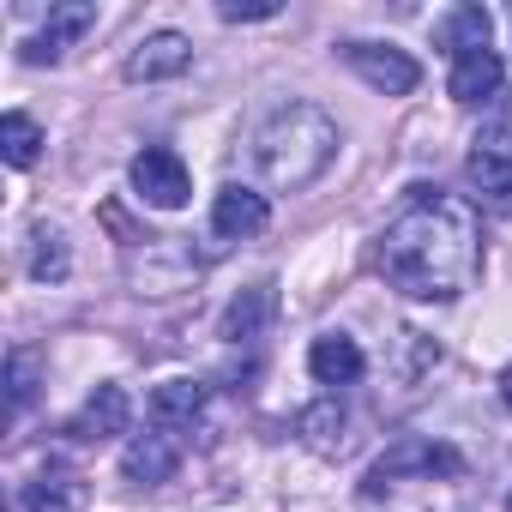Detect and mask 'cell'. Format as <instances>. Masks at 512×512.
<instances>
[{
	"label": "cell",
	"mask_w": 512,
	"mask_h": 512,
	"mask_svg": "<svg viewBox=\"0 0 512 512\" xmlns=\"http://www.w3.org/2000/svg\"><path fill=\"white\" fill-rule=\"evenodd\" d=\"M380 278L410 302H458L482 278V211L458 193L416 187L374 241Z\"/></svg>",
	"instance_id": "1"
},
{
	"label": "cell",
	"mask_w": 512,
	"mask_h": 512,
	"mask_svg": "<svg viewBox=\"0 0 512 512\" xmlns=\"http://www.w3.org/2000/svg\"><path fill=\"white\" fill-rule=\"evenodd\" d=\"M338 145V121L320 103H278L253 127V169L272 193H302L332 169Z\"/></svg>",
	"instance_id": "2"
},
{
	"label": "cell",
	"mask_w": 512,
	"mask_h": 512,
	"mask_svg": "<svg viewBox=\"0 0 512 512\" xmlns=\"http://www.w3.org/2000/svg\"><path fill=\"white\" fill-rule=\"evenodd\" d=\"M404 476H464V458H458V446H446V440H428V434H404V440H392L380 458H374V470H368V494H380V488H392V482H404Z\"/></svg>",
	"instance_id": "3"
},
{
	"label": "cell",
	"mask_w": 512,
	"mask_h": 512,
	"mask_svg": "<svg viewBox=\"0 0 512 512\" xmlns=\"http://www.w3.org/2000/svg\"><path fill=\"white\" fill-rule=\"evenodd\" d=\"M127 181H133V193H139L145 205H157V211H181V205L193 199V175H187V163H181L169 145H145V151L127 163Z\"/></svg>",
	"instance_id": "4"
},
{
	"label": "cell",
	"mask_w": 512,
	"mask_h": 512,
	"mask_svg": "<svg viewBox=\"0 0 512 512\" xmlns=\"http://www.w3.org/2000/svg\"><path fill=\"white\" fill-rule=\"evenodd\" d=\"M464 181L482 205H512V127H488L470 139Z\"/></svg>",
	"instance_id": "5"
},
{
	"label": "cell",
	"mask_w": 512,
	"mask_h": 512,
	"mask_svg": "<svg viewBox=\"0 0 512 512\" xmlns=\"http://www.w3.org/2000/svg\"><path fill=\"white\" fill-rule=\"evenodd\" d=\"M338 55H344V67H350L356 79H368V85L386 91V97H410V91L422 85V67H416L404 49H392V43H344Z\"/></svg>",
	"instance_id": "6"
},
{
	"label": "cell",
	"mask_w": 512,
	"mask_h": 512,
	"mask_svg": "<svg viewBox=\"0 0 512 512\" xmlns=\"http://www.w3.org/2000/svg\"><path fill=\"white\" fill-rule=\"evenodd\" d=\"M85 31H97V7H91V0H61V7H49V25L25 43V61L31 67H55Z\"/></svg>",
	"instance_id": "7"
},
{
	"label": "cell",
	"mask_w": 512,
	"mask_h": 512,
	"mask_svg": "<svg viewBox=\"0 0 512 512\" xmlns=\"http://www.w3.org/2000/svg\"><path fill=\"white\" fill-rule=\"evenodd\" d=\"M193 67V43L181 31H151L133 55H127V85H163V79H181Z\"/></svg>",
	"instance_id": "8"
},
{
	"label": "cell",
	"mask_w": 512,
	"mask_h": 512,
	"mask_svg": "<svg viewBox=\"0 0 512 512\" xmlns=\"http://www.w3.org/2000/svg\"><path fill=\"white\" fill-rule=\"evenodd\" d=\"M266 223H272L266 193H253V187H241V181H229V187L211 199V235H217V241H247V235H260Z\"/></svg>",
	"instance_id": "9"
},
{
	"label": "cell",
	"mask_w": 512,
	"mask_h": 512,
	"mask_svg": "<svg viewBox=\"0 0 512 512\" xmlns=\"http://www.w3.org/2000/svg\"><path fill=\"white\" fill-rule=\"evenodd\" d=\"M85 500H91L85 476H79L73 464H61V458H49V464L25 482V494H19L25 512H85Z\"/></svg>",
	"instance_id": "10"
},
{
	"label": "cell",
	"mask_w": 512,
	"mask_h": 512,
	"mask_svg": "<svg viewBox=\"0 0 512 512\" xmlns=\"http://www.w3.org/2000/svg\"><path fill=\"white\" fill-rule=\"evenodd\" d=\"M272 314H278V284L266 278V284H247L229 308H223V338L229 344H260L266 338V326H272Z\"/></svg>",
	"instance_id": "11"
},
{
	"label": "cell",
	"mask_w": 512,
	"mask_h": 512,
	"mask_svg": "<svg viewBox=\"0 0 512 512\" xmlns=\"http://www.w3.org/2000/svg\"><path fill=\"white\" fill-rule=\"evenodd\" d=\"M362 368H368V356H362V344H356L350 332H320V338L308 344V374H314L320 386H356Z\"/></svg>",
	"instance_id": "12"
},
{
	"label": "cell",
	"mask_w": 512,
	"mask_h": 512,
	"mask_svg": "<svg viewBox=\"0 0 512 512\" xmlns=\"http://www.w3.org/2000/svg\"><path fill=\"white\" fill-rule=\"evenodd\" d=\"M127 422H133V398L121 392V386H97L91 398H85V410L67 422V434L73 440H115V434H127Z\"/></svg>",
	"instance_id": "13"
},
{
	"label": "cell",
	"mask_w": 512,
	"mask_h": 512,
	"mask_svg": "<svg viewBox=\"0 0 512 512\" xmlns=\"http://www.w3.org/2000/svg\"><path fill=\"white\" fill-rule=\"evenodd\" d=\"M175 470H181V446H175L169 434H139V440L121 452V476H127L133 488H163Z\"/></svg>",
	"instance_id": "14"
},
{
	"label": "cell",
	"mask_w": 512,
	"mask_h": 512,
	"mask_svg": "<svg viewBox=\"0 0 512 512\" xmlns=\"http://www.w3.org/2000/svg\"><path fill=\"white\" fill-rule=\"evenodd\" d=\"M500 79H506L500 55H494V49H476V55H458V61H452L446 91H452V103H494V97H506Z\"/></svg>",
	"instance_id": "15"
},
{
	"label": "cell",
	"mask_w": 512,
	"mask_h": 512,
	"mask_svg": "<svg viewBox=\"0 0 512 512\" xmlns=\"http://www.w3.org/2000/svg\"><path fill=\"white\" fill-rule=\"evenodd\" d=\"M488 31H494V19H488V7H476V0H464V7L440 13V25H434L440 49H446L452 61H458V55H476V49H488Z\"/></svg>",
	"instance_id": "16"
},
{
	"label": "cell",
	"mask_w": 512,
	"mask_h": 512,
	"mask_svg": "<svg viewBox=\"0 0 512 512\" xmlns=\"http://www.w3.org/2000/svg\"><path fill=\"white\" fill-rule=\"evenodd\" d=\"M145 410H151L157 428H193L199 410H205V380H163Z\"/></svg>",
	"instance_id": "17"
},
{
	"label": "cell",
	"mask_w": 512,
	"mask_h": 512,
	"mask_svg": "<svg viewBox=\"0 0 512 512\" xmlns=\"http://www.w3.org/2000/svg\"><path fill=\"white\" fill-rule=\"evenodd\" d=\"M344 428H350V416H344V404L338 398H320V404H308L302 416H296V434L314 446V452H344Z\"/></svg>",
	"instance_id": "18"
},
{
	"label": "cell",
	"mask_w": 512,
	"mask_h": 512,
	"mask_svg": "<svg viewBox=\"0 0 512 512\" xmlns=\"http://www.w3.org/2000/svg\"><path fill=\"white\" fill-rule=\"evenodd\" d=\"M67 272H73V253H67V235L43 223V229L31 235V278H37V284H61Z\"/></svg>",
	"instance_id": "19"
},
{
	"label": "cell",
	"mask_w": 512,
	"mask_h": 512,
	"mask_svg": "<svg viewBox=\"0 0 512 512\" xmlns=\"http://www.w3.org/2000/svg\"><path fill=\"white\" fill-rule=\"evenodd\" d=\"M0 157H7L13 169H31L37 157H43V127L31 121V115H7V121H0Z\"/></svg>",
	"instance_id": "20"
},
{
	"label": "cell",
	"mask_w": 512,
	"mask_h": 512,
	"mask_svg": "<svg viewBox=\"0 0 512 512\" xmlns=\"http://www.w3.org/2000/svg\"><path fill=\"white\" fill-rule=\"evenodd\" d=\"M7 398H13V416L31 410V398H37V356L31 350H13L7 356Z\"/></svg>",
	"instance_id": "21"
},
{
	"label": "cell",
	"mask_w": 512,
	"mask_h": 512,
	"mask_svg": "<svg viewBox=\"0 0 512 512\" xmlns=\"http://www.w3.org/2000/svg\"><path fill=\"white\" fill-rule=\"evenodd\" d=\"M278 13H284L278 0H247V7H241V0H223V7H217L223 25H260V19H278Z\"/></svg>",
	"instance_id": "22"
},
{
	"label": "cell",
	"mask_w": 512,
	"mask_h": 512,
	"mask_svg": "<svg viewBox=\"0 0 512 512\" xmlns=\"http://www.w3.org/2000/svg\"><path fill=\"white\" fill-rule=\"evenodd\" d=\"M500 404H506V410H512V368H506V374H500Z\"/></svg>",
	"instance_id": "23"
},
{
	"label": "cell",
	"mask_w": 512,
	"mask_h": 512,
	"mask_svg": "<svg viewBox=\"0 0 512 512\" xmlns=\"http://www.w3.org/2000/svg\"><path fill=\"white\" fill-rule=\"evenodd\" d=\"M506 512H512V494H506Z\"/></svg>",
	"instance_id": "24"
}]
</instances>
